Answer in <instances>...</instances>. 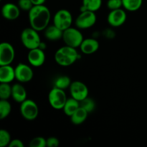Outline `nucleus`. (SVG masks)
Segmentation results:
<instances>
[{"label":"nucleus","mask_w":147,"mask_h":147,"mask_svg":"<svg viewBox=\"0 0 147 147\" xmlns=\"http://www.w3.org/2000/svg\"><path fill=\"white\" fill-rule=\"evenodd\" d=\"M11 141L10 134L5 129L0 130V146L5 147L9 146Z\"/></svg>","instance_id":"bb28decb"},{"label":"nucleus","mask_w":147,"mask_h":147,"mask_svg":"<svg viewBox=\"0 0 147 147\" xmlns=\"http://www.w3.org/2000/svg\"><path fill=\"white\" fill-rule=\"evenodd\" d=\"M11 97L13 100L19 103H22L27 99V91L20 83H15L11 87Z\"/></svg>","instance_id":"f3484780"},{"label":"nucleus","mask_w":147,"mask_h":147,"mask_svg":"<svg viewBox=\"0 0 147 147\" xmlns=\"http://www.w3.org/2000/svg\"><path fill=\"white\" fill-rule=\"evenodd\" d=\"M15 57V51L11 44L3 42L0 44V66L11 65Z\"/></svg>","instance_id":"1a4fd4ad"},{"label":"nucleus","mask_w":147,"mask_h":147,"mask_svg":"<svg viewBox=\"0 0 147 147\" xmlns=\"http://www.w3.org/2000/svg\"><path fill=\"white\" fill-rule=\"evenodd\" d=\"M29 146L30 147H45L47 146V139L41 136H37L30 141Z\"/></svg>","instance_id":"cd10ccee"},{"label":"nucleus","mask_w":147,"mask_h":147,"mask_svg":"<svg viewBox=\"0 0 147 147\" xmlns=\"http://www.w3.org/2000/svg\"><path fill=\"white\" fill-rule=\"evenodd\" d=\"M123 7L129 11H136L141 8L143 0H122Z\"/></svg>","instance_id":"4be33fe9"},{"label":"nucleus","mask_w":147,"mask_h":147,"mask_svg":"<svg viewBox=\"0 0 147 147\" xmlns=\"http://www.w3.org/2000/svg\"><path fill=\"white\" fill-rule=\"evenodd\" d=\"M54 57L55 61L59 65L67 67L77 61L79 55L76 48L65 45L55 52Z\"/></svg>","instance_id":"f03ea898"},{"label":"nucleus","mask_w":147,"mask_h":147,"mask_svg":"<svg viewBox=\"0 0 147 147\" xmlns=\"http://www.w3.org/2000/svg\"><path fill=\"white\" fill-rule=\"evenodd\" d=\"M28 12L30 27L38 32L44 31L48 27L51 20V13L45 4L33 6Z\"/></svg>","instance_id":"f257e3e1"},{"label":"nucleus","mask_w":147,"mask_h":147,"mask_svg":"<svg viewBox=\"0 0 147 147\" xmlns=\"http://www.w3.org/2000/svg\"><path fill=\"white\" fill-rule=\"evenodd\" d=\"M1 14L7 20H15L20 17V9L18 5L13 3H6L1 8Z\"/></svg>","instance_id":"4468645a"},{"label":"nucleus","mask_w":147,"mask_h":147,"mask_svg":"<svg viewBox=\"0 0 147 147\" xmlns=\"http://www.w3.org/2000/svg\"><path fill=\"white\" fill-rule=\"evenodd\" d=\"M71 83L72 81L70 77L67 76H59L55 80L54 83V87L62 89V90H65V89L68 88Z\"/></svg>","instance_id":"5701e85b"},{"label":"nucleus","mask_w":147,"mask_h":147,"mask_svg":"<svg viewBox=\"0 0 147 147\" xmlns=\"http://www.w3.org/2000/svg\"><path fill=\"white\" fill-rule=\"evenodd\" d=\"M17 5L20 9L25 11H29L34 6L31 0H19Z\"/></svg>","instance_id":"c85d7f7f"},{"label":"nucleus","mask_w":147,"mask_h":147,"mask_svg":"<svg viewBox=\"0 0 147 147\" xmlns=\"http://www.w3.org/2000/svg\"><path fill=\"white\" fill-rule=\"evenodd\" d=\"M38 32L31 27L24 29L22 32L20 40L23 45L29 50L40 47L42 42Z\"/></svg>","instance_id":"7ed1b4c3"},{"label":"nucleus","mask_w":147,"mask_h":147,"mask_svg":"<svg viewBox=\"0 0 147 147\" xmlns=\"http://www.w3.org/2000/svg\"><path fill=\"white\" fill-rule=\"evenodd\" d=\"M9 147H24V145L23 142H22L20 139H14L10 142L9 144Z\"/></svg>","instance_id":"2f4dec72"},{"label":"nucleus","mask_w":147,"mask_h":147,"mask_svg":"<svg viewBox=\"0 0 147 147\" xmlns=\"http://www.w3.org/2000/svg\"><path fill=\"white\" fill-rule=\"evenodd\" d=\"M80 107V101L77 100L73 98H67L65 104L64 108H63V111L65 114L67 116H71Z\"/></svg>","instance_id":"412c9836"},{"label":"nucleus","mask_w":147,"mask_h":147,"mask_svg":"<svg viewBox=\"0 0 147 147\" xmlns=\"http://www.w3.org/2000/svg\"><path fill=\"white\" fill-rule=\"evenodd\" d=\"M63 31L55 24L49 25L44 30V35L50 41H57L63 38Z\"/></svg>","instance_id":"a211bd4d"},{"label":"nucleus","mask_w":147,"mask_h":147,"mask_svg":"<svg viewBox=\"0 0 147 147\" xmlns=\"http://www.w3.org/2000/svg\"><path fill=\"white\" fill-rule=\"evenodd\" d=\"M14 69H15L16 79L20 83H27L33 78L34 73L32 67L24 63H19Z\"/></svg>","instance_id":"9b49d317"},{"label":"nucleus","mask_w":147,"mask_h":147,"mask_svg":"<svg viewBox=\"0 0 147 147\" xmlns=\"http://www.w3.org/2000/svg\"><path fill=\"white\" fill-rule=\"evenodd\" d=\"M80 106L83 108L85 110L87 111L89 113L93 112L94 111L95 108H96V103H95V101L89 97H87L84 100L80 101Z\"/></svg>","instance_id":"a878e982"},{"label":"nucleus","mask_w":147,"mask_h":147,"mask_svg":"<svg viewBox=\"0 0 147 147\" xmlns=\"http://www.w3.org/2000/svg\"><path fill=\"white\" fill-rule=\"evenodd\" d=\"M20 113L24 119L34 121L39 114V109L37 103L31 99H26L20 103Z\"/></svg>","instance_id":"0eeeda50"},{"label":"nucleus","mask_w":147,"mask_h":147,"mask_svg":"<svg viewBox=\"0 0 147 147\" xmlns=\"http://www.w3.org/2000/svg\"><path fill=\"white\" fill-rule=\"evenodd\" d=\"M60 145L59 139L56 137H49L47 139V147H57Z\"/></svg>","instance_id":"7c9ffc66"},{"label":"nucleus","mask_w":147,"mask_h":147,"mask_svg":"<svg viewBox=\"0 0 147 147\" xmlns=\"http://www.w3.org/2000/svg\"><path fill=\"white\" fill-rule=\"evenodd\" d=\"M73 24V16L67 9L58 10L53 17V24L63 31L71 27Z\"/></svg>","instance_id":"6e6552de"},{"label":"nucleus","mask_w":147,"mask_h":147,"mask_svg":"<svg viewBox=\"0 0 147 147\" xmlns=\"http://www.w3.org/2000/svg\"><path fill=\"white\" fill-rule=\"evenodd\" d=\"M80 50L83 54L91 55L99 49V42L95 38H86L83 40L80 46Z\"/></svg>","instance_id":"2eb2a0df"},{"label":"nucleus","mask_w":147,"mask_h":147,"mask_svg":"<svg viewBox=\"0 0 147 147\" xmlns=\"http://www.w3.org/2000/svg\"><path fill=\"white\" fill-rule=\"evenodd\" d=\"M88 112L85 110L83 108L80 106L71 116H70V121L72 123L76 126L82 124L84 123L87 119L88 116Z\"/></svg>","instance_id":"6ab92c4d"},{"label":"nucleus","mask_w":147,"mask_h":147,"mask_svg":"<svg viewBox=\"0 0 147 147\" xmlns=\"http://www.w3.org/2000/svg\"><path fill=\"white\" fill-rule=\"evenodd\" d=\"M46 56L43 49L40 47L29 50L27 54V60L30 65L38 67L42 65L45 62Z\"/></svg>","instance_id":"ddd939ff"},{"label":"nucleus","mask_w":147,"mask_h":147,"mask_svg":"<svg viewBox=\"0 0 147 147\" xmlns=\"http://www.w3.org/2000/svg\"><path fill=\"white\" fill-rule=\"evenodd\" d=\"M67 98L64 90L54 87L48 94V101L50 106L55 110H62Z\"/></svg>","instance_id":"39448f33"},{"label":"nucleus","mask_w":147,"mask_h":147,"mask_svg":"<svg viewBox=\"0 0 147 147\" xmlns=\"http://www.w3.org/2000/svg\"><path fill=\"white\" fill-rule=\"evenodd\" d=\"M102 5V0H83L80 7V11H97L100 9Z\"/></svg>","instance_id":"aec40b11"},{"label":"nucleus","mask_w":147,"mask_h":147,"mask_svg":"<svg viewBox=\"0 0 147 147\" xmlns=\"http://www.w3.org/2000/svg\"><path fill=\"white\" fill-rule=\"evenodd\" d=\"M32 2L33 5L37 6V5H42L45 3L46 0H31Z\"/></svg>","instance_id":"473e14b6"},{"label":"nucleus","mask_w":147,"mask_h":147,"mask_svg":"<svg viewBox=\"0 0 147 147\" xmlns=\"http://www.w3.org/2000/svg\"><path fill=\"white\" fill-rule=\"evenodd\" d=\"M11 111V103L7 100L1 99V100H0V119L1 120L6 119L10 114Z\"/></svg>","instance_id":"b1692460"},{"label":"nucleus","mask_w":147,"mask_h":147,"mask_svg":"<svg viewBox=\"0 0 147 147\" xmlns=\"http://www.w3.org/2000/svg\"><path fill=\"white\" fill-rule=\"evenodd\" d=\"M97 21V17L94 11H80L76 19L75 24L77 28L80 30H86L93 27Z\"/></svg>","instance_id":"423d86ee"},{"label":"nucleus","mask_w":147,"mask_h":147,"mask_svg":"<svg viewBox=\"0 0 147 147\" xmlns=\"http://www.w3.org/2000/svg\"><path fill=\"white\" fill-rule=\"evenodd\" d=\"M106 6L110 11L114 9H118L123 7L122 0H108Z\"/></svg>","instance_id":"c756f323"},{"label":"nucleus","mask_w":147,"mask_h":147,"mask_svg":"<svg viewBox=\"0 0 147 147\" xmlns=\"http://www.w3.org/2000/svg\"><path fill=\"white\" fill-rule=\"evenodd\" d=\"M16 79L15 69L11 65H1L0 67V83H10Z\"/></svg>","instance_id":"dca6fc26"},{"label":"nucleus","mask_w":147,"mask_h":147,"mask_svg":"<svg viewBox=\"0 0 147 147\" xmlns=\"http://www.w3.org/2000/svg\"><path fill=\"white\" fill-rule=\"evenodd\" d=\"M11 87L9 83H1L0 84V99L8 100L11 96Z\"/></svg>","instance_id":"393cba45"},{"label":"nucleus","mask_w":147,"mask_h":147,"mask_svg":"<svg viewBox=\"0 0 147 147\" xmlns=\"http://www.w3.org/2000/svg\"><path fill=\"white\" fill-rule=\"evenodd\" d=\"M69 90L71 97L80 102L88 97V88L87 86L81 81L76 80L72 82Z\"/></svg>","instance_id":"9d476101"},{"label":"nucleus","mask_w":147,"mask_h":147,"mask_svg":"<svg viewBox=\"0 0 147 147\" xmlns=\"http://www.w3.org/2000/svg\"><path fill=\"white\" fill-rule=\"evenodd\" d=\"M127 15L124 9L120 8L110 11L107 17V22L111 27H119L126 21Z\"/></svg>","instance_id":"f8f14e48"},{"label":"nucleus","mask_w":147,"mask_h":147,"mask_svg":"<svg viewBox=\"0 0 147 147\" xmlns=\"http://www.w3.org/2000/svg\"><path fill=\"white\" fill-rule=\"evenodd\" d=\"M63 40L65 45L70 47L77 48L80 47L82 42L83 41V35L77 27H69L63 31Z\"/></svg>","instance_id":"20e7f679"}]
</instances>
